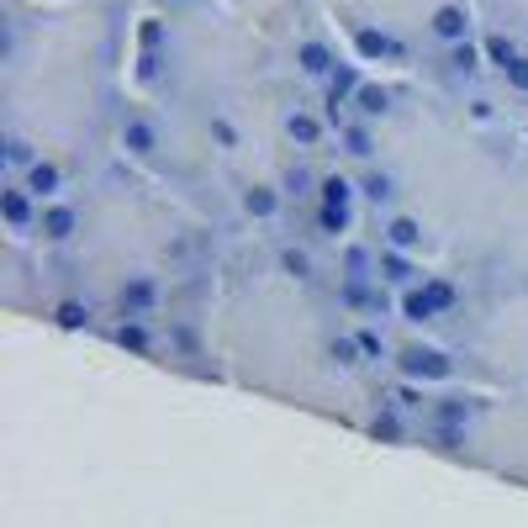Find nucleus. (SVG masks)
I'll return each instance as SVG.
<instances>
[{
    "instance_id": "nucleus-2",
    "label": "nucleus",
    "mask_w": 528,
    "mask_h": 528,
    "mask_svg": "<svg viewBox=\"0 0 528 528\" xmlns=\"http://www.w3.org/2000/svg\"><path fill=\"white\" fill-rule=\"evenodd\" d=\"M301 69H307V74H328L333 69V53L323 43H301Z\"/></svg>"
},
{
    "instance_id": "nucleus-6",
    "label": "nucleus",
    "mask_w": 528,
    "mask_h": 528,
    "mask_svg": "<svg viewBox=\"0 0 528 528\" xmlns=\"http://www.w3.org/2000/svg\"><path fill=\"white\" fill-rule=\"evenodd\" d=\"M122 138H127L132 148H138V154H148V148H154V127H148V122H138V117H132V122L122 127Z\"/></svg>"
},
{
    "instance_id": "nucleus-7",
    "label": "nucleus",
    "mask_w": 528,
    "mask_h": 528,
    "mask_svg": "<svg viewBox=\"0 0 528 528\" xmlns=\"http://www.w3.org/2000/svg\"><path fill=\"white\" fill-rule=\"evenodd\" d=\"M317 132H323V127H317V117H301V111L291 117V138H301V143H317Z\"/></svg>"
},
{
    "instance_id": "nucleus-5",
    "label": "nucleus",
    "mask_w": 528,
    "mask_h": 528,
    "mask_svg": "<svg viewBox=\"0 0 528 528\" xmlns=\"http://www.w3.org/2000/svg\"><path fill=\"white\" fill-rule=\"evenodd\" d=\"M69 228H74V212H69V206H53V212L43 217V233H48V238H69Z\"/></svg>"
},
{
    "instance_id": "nucleus-12",
    "label": "nucleus",
    "mask_w": 528,
    "mask_h": 528,
    "mask_svg": "<svg viewBox=\"0 0 528 528\" xmlns=\"http://www.w3.org/2000/svg\"><path fill=\"white\" fill-rule=\"evenodd\" d=\"M365 191H370V196H391L396 185H391V175H370V180H365Z\"/></svg>"
},
{
    "instance_id": "nucleus-3",
    "label": "nucleus",
    "mask_w": 528,
    "mask_h": 528,
    "mask_svg": "<svg viewBox=\"0 0 528 528\" xmlns=\"http://www.w3.org/2000/svg\"><path fill=\"white\" fill-rule=\"evenodd\" d=\"M59 191V164H32V196H53Z\"/></svg>"
},
{
    "instance_id": "nucleus-4",
    "label": "nucleus",
    "mask_w": 528,
    "mask_h": 528,
    "mask_svg": "<svg viewBox=\"0 0 528 528\" xmlns=\"http://www.w3.org/2000/svg\"><path fill=\"white\" fill-rule=\"evenodd\" d=\"M354 43H360L365 53H402V48H396V37H386V32H370V27H360V32H354Z\"/></svg>"
},
{
    "instance_id": "nucleus-14",
    "label": "nucleus",
    "mask_w": 528,
    "mask_h": 528,
    "mask_svg": "<svg viewBox=\"0 0 528 528\" xmlns=\"http://www.w3.org/2000/svg\"><path fill=\"white\" fill-rule=\"evenodd\" d=\"M6 159L11 164H27V143L22 138H6Z\"/></svg>"
},
{
    "instance_id": "nucleus-1",
    "label": "nucleus",
    "mask_w": 528,
    "mask_h": 528,
    "mask_svg": "<svg viewBox=\"0 0 528 528\" xmlns=\"http://www.w3.org/2000/svg\"><path fill=\"white\" fill-rule=\"evenodd\" d=\"M433 32H439L444 43H465L470 37V11L465 6H439L433 11Z\"/></svg>"
},
{
    "instance_id": "nucleus-15",
    "label": "nucleus",
    "mask_w": 528,
    "mask_h": 528,
    "mask_svg": "<svg viewBox=\"0 0 528 528\" xmlns=\"http://www.w3.org/2000/svg\"><path fill=\"white\" fill-rule=\"evenodd\" d=\"M249 212H275V196L270 191H254L249 196Z\"/></svg>"
},
{
    "instance_id": "nucleus-10",
    "label": "nucleus",
    "mask_w": 528,
    "mask_h": 528,
    "mask_svg": "<svg viewBox=\"0 0 528 528\" xmlns=\"http://www.w3.org/2000/svg\"><path fill=\"white\" fill-rule=\"evenodd\" d=\"M502 74H507V80H513L518 90H528V59H523V53H518V59H513V64H507Z\"/></svg>"
},
{
    "instance_id": "nucleus-8",
    "label": "nucleus",
    "mask_w": 528,
    "mask_h": 528,
    "mask_svg": "<svg viewBox=\"0 0 528 528\" xmlns=\"http://www.w3.org/2000/svg\"><path fill=\"white\" fill-rule=\"evenodd\" d=\"M360 106L370 111V117H375V111H386V90H375V85H365V90H360Z\"/></svg>"
},
{
    "instance_id": "nucleus-13",
    "label": "nucleus",
    "mask_w": 528,
    "mask_h": 528,
    "mask_svg": "<svg viewBox=\"0 0 528 528\" xmlns=\"http://www.w3.org/2000/svg\"><path fill=\"white\" fill-rule=\"evenodd\" d=\"M391 238H396V243H412V238H418V222H407V217H402V222L391 228Z\"/></svg>"
},
{
    "instance_id": "nucleus-9",
    "label": "nucleus",
    "mask_w": 528,
    "mask_h": 528,
    "mask_svg": "<svg viewBox=\"0 0 528 528\" xmlns=\"http://www.w3.org/2000/svg\"><path fill=\"white\" fill-rule=\"evenodd\" d=\"M476 48H470V43H455V69H465V74H476Z\"/></svg>"
},
{
    "instance_id": "nucleus-11",
    "label": "nucleus",
    "mask_w": 528,
    "mask_h": 528,
    "mask_svg": "<svg viewBox=\"0 0 528 528\" xmlns=\"http://www.w3.org/2000/svg\"><path fill=\"white\" fill-rule=\"evenodd\" d=\"M6 217H11V222L27 217V196H22V191H6Z\"/></svg>"
}]
</instances>
